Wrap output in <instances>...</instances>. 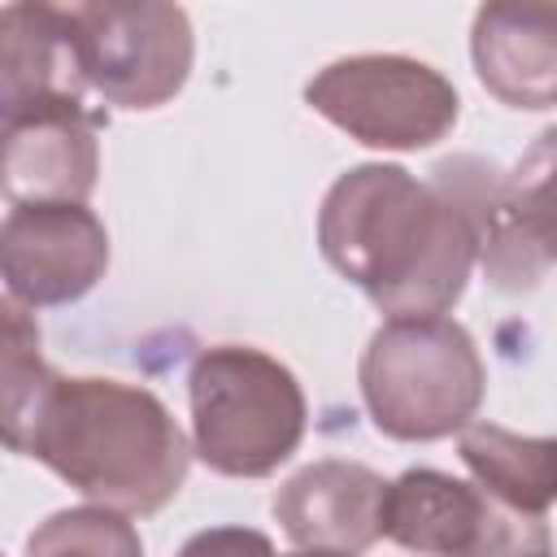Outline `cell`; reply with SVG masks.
Listing matches in <instances>:
<instances>
[{"label": "cell", "mask_w": 557, "mask_h": 557, "mask_svg": "<svg viewBox=\"0 0 557 557\" xmlns=\"http://www.w3.org/2000/svg\"><path fill=\"white\" fill-rule=\"evenodd\" d=\"M318 248L387 318H444L479 261L461 196L440 174L422 183L387 161L352 165L326 187Z\"/></svg>", "instance_id": "obj_1"}, {"label": "cell", "mask_w": 557, "mask_h": 557, "mask_svg": "<svg viewBox=\"0 0 557 557\" xmlns=\"http://www.w3.org/2000/svg\"><path fill=\"white\" fill-rule=\"evenodd\" d=\"M26 457L100 509L144 518L187 483L191 444L157 392L122 379H57Z\"/></svg>", "instance_id": "obj_2"}, {"label": "cell", "mask_w": 557, "mask_h": 557, "mask_svg": "<svg viewBox=\"0 0 557 557\" xmlns=\"http://www.w3.org/2000/svg\"><path fill=\"white\" fill-rule=\"evenodd\" d=\"M357 383L387 440L426 444L474 422L487 370L457 318H387L361 352Z\"/></svg>", "instance_id": "obj_3"}, {"label": "cell", "mask_w": 557, "mask_h": 557, "mask_svg": "<svg viewBox=\"0 0 557 557\" xmlns=\"http://www.w3.org/2000/svg\"><path fill=\"white\" fill-rule=\"evenodd\" d=\"M191 453L226 479L274 474L305 440L300 379L252 344H213L187 370Z\"/></svg>", "instance_id": "obj_4"}, {"label": "cell", "mask_w": 557, "mask_h": 557, "mask_svg": "<svg viewBox=\"0 0 557 557\" xmlns=\"http://www.w3.org/2000/svg\"><path fill=\"white\" fill-rule=\"evenodd\" d=\"M305 104L348 139L383 152L440 144L457 117V87L426 61L400 52H357L322 65L305 83Z\"/></svg>", "instance_id": "obj_5"}, {"label": "cell", "mask_w": 557, "mask_h": 557, "mask_svg": "<svg viewBox=\"0 0 557 557\" xmlns=\"http://www.w3.org/2000/svg\"><path fill=\"white\" fill-rule=\"evenodd\" d=\"M74 39L87 87L117 109H161L191 74L196 35L178 4L91 0L74 4Z\"/></svg>", "instance_id": "obj_6"}, {"label": "cell", "mask_w": 557, "mask_h": 557, "mask_svg": "<svg viewBox=\"0 0 557 557\" xmlns=\"http://www.w3.org/2000/svg\"><path fill=\"white\" fill-rule=\"evenodd\" d=\"M435 174L461 196L479 235V261L492 287L518 296L531 292L553 265V222H548V174H553V131L500 174L479 157H457L435 165Z\"/></svg>", "instance_id": "obj_7"}, {"label": "cell", "mask_w": 557, "mask_h": 557, "mask_svg": "<svg viewBox=\"0 0 557 557\" xmlns=\"http://www.w3.org/2000/svg\"><path fill=\"white\" fill-rule=\"evenodd\" d=\"M383 540L418 557H540L553 553L548 518H522L479 483L413 466L383 492Z\"/></svg>", "instance_id": "obj_8"}, {"label": "cell", "mask_w": 557, "mask_h": 557, "mask_svg": "<svg viewBox=\"0 0 557 557\" xmlns=\"http://www.w3.org/2000/svg\"><path fill=\"white\" fill-rule=\"evenodd\" d=\"M109 270V231L87 205H17L0 222V278L26 309L83 300Z\"/></svg>", "instance_id": "obj_9"}, {"label": "cell", "mask_w": 557, "mask_h": 557, "mask_svg": "<svg viewBox=\"0 0 557 557\" xmlns=\"http://www.w3.org/2000/svg\"><path fill=\"white\" fill-rule=\"evenodd\" d=\"M100 113L83 100L0 122V196L17 205H87L100 178Z\"/></svg>", "instance_id": "obj_10"}, {"label": "cell", "mask_w": 557, "mask_h": 557, "mask_svg": "<svg viewBox=\"0 0 557 557\" xmlns=\"http://www.w3.org/2000/svg\"><path fill=\"white\" fill-rule=\"evenodd\" d=\"M383 492L387 479L361 461H313L274 492V518L296 548L357 557L383 540Z\"/></svg>", "instance_id": "obj_11"}, {"label": "cell", "mask_w": 557, "mask_h": 557, "mask_svg": "<svg viewBox=\"0 0 557 557\" xmlns=\"http://www.w3.org/2000/svg\"><path fill=\"white\" fill-rule=\"evenodd\" d=\"M87 78L74 39V13L39 0L0 9V122L26 109L83 100Z\"/></svg>", "instance_id": "obj_12"}, {"label": "cell", "mask_w": 557, "mask_h": 557, "mask_svg": "<svg viewBox=\"0 0 557 557\" xmlns=\"http://www.w3.org/2000/svg\"><path fill=\"white\" fill-rule=\"evenodd\" d=\"M479 83L509 109H553L557 91V9L483 4L470 30Z\"/></svg>", "instance_id": "obj_13"}, {"label": "cell", "mask_w": 557, "mask_h": 557, "mask_svg": "<svg viewBox=\"0 0 557 557\" xmlns=\"http://www.w3.org/2000/svg\"><path fill=\"white\" fill-rule=\"evenodd\" d=\"M457 453L474 483L522 518H548L553 505V440L518 435L496 422H466L457 431Z\"/></svg>", "instance_id": "obj_14"}, {"label": "cell", "mask_w": 557, "mask_h": 557, "mask_svg": "<svg viewBox=\"0 0 557 557\" xmlns=\"http://www.w3.org/2000/svg\"><path fill=\"white\" fill-rule=\"evenodd\" d=\"M61 374L44 361V335L26 305L0 296V444L9 453L30 448L44 400Z\"/></svg>", "instance_id": "obj_15"}, {"label": "cell", "mask_w": 557, "mask_h": 557, "mask_svg": "<svg viewBox=\"0 0 557 557\" xmlns=\"http://www.w3.org/2000/svg\"><path fill=\"white\" fill-rule=\"evenodd\" d=\"M26 557H144V540L126 513L78 505L48 513L26 535Z\"/></svg>", "instance_id": "obj_16"}, {"label": "cell", "mask_w": 557, "mask_h": 557, "mask_svg": "<svg viewBox=\"0 0 557 557\" xmlns=\"http://www.w3.org/2000/svg\"><path fill=\"white\" fill-rule=\"evenodd\" d=\"M174 557H344V553H278L274 540L257 527H205L196 535H187V544Z\"/></svg>", "instance_id": "obj_17"}, {"label": "cell", "mask_w": 557, "mask_h": 557, "mask_svg": "<svg viewBox=\"0 0 557 557\" xmlns=\"http://www.w3.org/2000/svg\"><path fill=\"white\" fill-rule=\"evenodd\" d=\"M540 557H553V553H540Z\"/></svg>", "instance_id": "obj_18"}]
</instances>
